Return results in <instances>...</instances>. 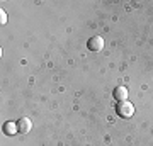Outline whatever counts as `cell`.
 <instances>
[{"mask_svg": "<svg viewBox=\"0 0 153 146\" xmlns=\"http://www.w3.org/2000/svg\"><path fill=\"white\" fill-rule=\"evenodd\" d=\"M33 127V122L29 117H21V119L17 121V133L19 134H27L29 131Z\"/></svg>", "mask_w": 153, "mask_h": 146, "instance_id": "3957f363", "label": "cell"}, {"mask_svg": "<svg viewBox=\"0 0 153 146\" xmlns=\"http://www.w3.org/2000/svg\"><path fill=\"white\" fill-rule=\"evenodd\" d=\"M2 131H4L7 136H14V134L17 133V122H12V121H7V122H4V126H2Z\"/></svg>", "mask_w": 153, "mask_h": 146, "instance_id": "5b68a950", "label": "cell"}, {"mask_svg": "<svg viewBox=\"0 0 153 146\" xmlns=\"http://www.w3.org/2000/svg\"><path fill=\"white\" fill-rule=\"evenodd\" d=\"M0 21H2V24H5V22H7V14L4 10L0 12Z\"/></svg>", "mask_w": 153, "mask_h": 146, "instance_id": "8992f818", "label": "cell"}, {"mask_svg": "<svg viewBox=\"0 0 153 146\" xmlns=\"http://www.w3.org/2000/svg\"><path fill=\"white\" fill-rule=\"evenodd\" d=\"M112 97L117 102H123V100H128V88L126 87H116L114 92H112Z\"/></svg>", "mask_w": 153, "mask_h": 146, "instance_id": "277c9868", "label": "cell"}, {"mask_svg": "<svg viewBox=\"0 0 153 146\" xmlns=\"http://www.w3.org/2000/svg\"><path fill=\"white\" fill-rule=\"evenodd\" d=\"M116 114L119 116L121 119H129L133 117L134 114V105L128 100H123V102H117L116 104Z\"/></svg>", "mask_w": 153, "mask_h": 146, "instance_id": "6da1fadb", "label": "cell"}, {"mask_svg": "<svg viewBox=\"0 0 153 146\" xmlns=\"http://www.w3.org/2000/svg\"><path fill=\"white\" fill-rule=\"evenodd\" d=\"M87 48H88V51H94V53L102 51V49H104V38H100V36L90 38L87 41Z\"/></svg>", "mask_w": 153, "mask_h": 146, "instance_id": "7a4b0ae2", "label": "cell"}]
</instances>
